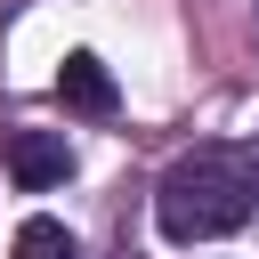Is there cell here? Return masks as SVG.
Here are the masks:
<instances>
[{
    "label": "cell",
    "mask_w": 259,
    "mask_h": 259,
    "mask_svg": "<svg viewBox=\"0 0 259 259\" xmlns=\"http://www.w3.org/2000/svg\"><path fill=\"white\" fill-rule=\"evenodd\" d=\"M259 210V154L251 146H194L154 186V227L170 243H219Z\"/></svg>",
    "instance_id": "cell-1"
},
{
    "label": "cell",
    "mask_w": 259,
    "mask_h": 259,
    "mask_svg": "<svg viewBox=\"0 0 259 259\" xmlns=\"http://www.w3.org/2000/svg\"><path fill=\"white\" fill-rule=\"evenodd\" d=\"M65 170H73V146H65L57 130H16V138H8V178H16L24 194L65 186Z\"/></svg>",
    "instance_id": "cell-2"
},
{
    "label": "cell",
    "mask_w": 259,
    "mask_h": 259,
    "mask_svg": "<svg viewBox=\"0 0 259 259\" xmlns=\"http://www.w3.org/2000/svg\"><path fill=\"white\" fill-rule=\"evenodd\" d=\"M57 97H65L73 113H113V73H105L89 49H73V57L57 65Z\"/></svg>",
    "instance_id": "cell-3"
},
{
    "label": "cell",
    "mask_w": 259,
    "mask_h": 259,
    "mask_svg": "<svg viewBox=\"0 0 259 259\" xmlns=\"http://www.w3.org/2000/svg\"><path fill=\"white\" fill-rule=\"evenodd\" d=\"M16 259H81V243H73L57 219H24V227H16Z\"/></svg>",
    "instance_id": "cell-4"
}]
</instances>
